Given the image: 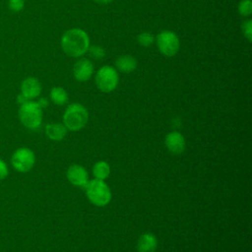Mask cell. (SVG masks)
Segmentation results:
<instances>
[{"label":"cell","instance_id":"cell-25","mask_svg":"<svg viewBox=\"0 0 252 252\" xmlns=\"http://www.w3.org/2000/svg\"><path fill=\"white\" fill-rule=\"evenodd\" d=\"M92 1H94V3H97V4H109L113 0H92Z\"/></svg>","mask_w":252,"mask_h":252},{"label":"cell","instance_id":"cell-16","mask_svg":"<svg viewBox=\"0 0 252 252\" xmlns=\"http://www.w3.org/2000/svg\"><path fill=\"white\" fill-rule=\"evenodd\" d=\"M50 99L56 105H64L68 101V94L61 87H53L50 91Z\"/></svg>","mask_w":252,"mask_h":252},{"label":"cell","instance_id":"cell-15","mask_svg":"<svg viewBox=\"0 0 252 252\" xmlns=\"http://www.w3.org/2000/svg\"><path fill=\"white\" fill-rule=\"evenodd\" d=\"M93 174L96 179L105 180L110 174V165L104 160H98L93 166Z\"/></svg>","mask_w":252,"mask_h":252},{"label":"cell","instance_id":"cell-12","mask_svg":"<svg viewBox=\"0 0 252 252\" xmlns=\"http://www.w3.org/2000/svg\"><path fill=\"white\" fill-rule=\"evenodd\" d=\"M158 246V239L155 234L145 232L138 238L137 250L138 252H155Z\"/></svg>","mask_w":252,"mask_h":252},{"label":"cell","instance_id":"cell-3","mask_svg":"<svg viewBox=\"0 0 252 252\" xmlns=\"http://www.w3.org/2000/svg\"><path fill=\"white\" fill-rule=\"evenodd\" d=\"M86 195L89 201L97 207L106 206L111 200V191L108 185L104 182V180L100 179H93L89 180L88 184L85 187Z\"/></svg>","mask_w":252,"mask_h":252},{"label":"cell","instance_id":"cell-11","mask_svg":"<svg viewBox=\"0 0 252 252\" xmlns=\"http://www.w3.org/2000/svg\"><path fill=\"white\" fill-rule=\"evenodd\" d=\"M41 93V84L34 77H28L21 83V94L29 100L37 97Z\"/></svg>","mask_w":252,"mask_h":252},{"label":"cell","instance_id":"cell-19","mask_svg":"<svg viewBox=\"0 0 252 252\" xmlns=\"http://www.w3.org/2000/svg\"><path fill=\"white\" fill-rule=\"evenodd\" d=\"M88 52L90 53V55L96 59V60H99V59H102L104 56H105V50L102 46L100 45H90L89 47V50Z\"/></svg>","mask_w":252,"mask_h":252},{"label":"cell","instance_id":"cell-24","mask_svg":"<svg viewBox=\"0 0 252 252\" xmlns=\"http://www.w3.org/2000/svg\"><path fill=\"white\" fill-rule=\"evenodd\" d=\"M17 100H18V102L20 103V104H23L24 102H26V101H28L29 99L27 98V97H25L22 94H20L19 95H18V97H17Z\"/></svg>","mask_w":252,"mask_h":252},{"label":"cell","instance_id":"cell-22","mask_svg":"<svg viewBox=\"0 0 252 252\" xmlns=\"http://www.w3.org/2000/svg\"><path fill=\"white\" fill-rule=\"evenodd\" d=\"M8 175L7 164L0 158V179L5 178Z\"/></svg>","mask_w":252,"mask_h":252},{"label":"cell","instance_id":"cell-6","mask_svg":"<svg viewBox=\"0 0 252 252\" xmlns=\"http://www.w3.org/2000/svg\"><path fill=\"white\" fill-rule=\"evenodd\" d=\"M157 47L165 57H173L180 49V39L172 31H161L155 37Z\"/></svg>","mask_w":252,"mask_h":252},{"label":"cell","instance_id":"cell-18","mask_svg":"<svg viewBox=\"0 0 252 252\" xmlns=\"http://www.w3.org/2000/svg\"><path fill=\"white\" fill-rule=\"evenodd\" d=\"M237 12L240 16L244 18H248L252 14V1L241 0L237 5Z\"/></svg>","mask_w":252,"mask_h":252},{"label":"cell","instance_id":"cell-8","mask_svg":"<svg viewBox=\"0 0 252 252\" xmlns=\"http://www.w3.org/2000/svg\"><path fill=\"white\" fill-rule=\"evenodd\" d=\"M74 78L78 82H87L94 75V64L88 58H80L73 67Z\"/></svg>","mask_w":252,"mask_h":252},{"label":"cell","instance_id":"cell-23","mask_svg":"<svg viewBox=\"0 0 252 252\" xmlns=\"http://www.w3.org/2000/svg\"><path fill=\"white\" fill-rule=\"evenodd\" d=\"M37 103L39 104V106H40L41 108H44V107H46V106L48 105V101H47V99L44 98V97L39 98V100L37 101Z\"/></svg>","mask_w":252,"mask_h":252},{"label":"cell","instance_id":"cell-21","mask_svg":"<svg viewBox=\"0 0 252 252\" xmlns=\"http://www.w3.org/2000/svg\"><path fill=\"white\" fill-rule=\"evenodd\" d=\"M8 7L13 12H20L25 7V1L24 0H9Z\"/></svg>","mask_w":252,"mask_h":252},{"label":"cell","instance_id":"cell-7","mask_svg":"<svg viewBox=\"0 0 252 252\" xmlns=\"http://www.w3.org/2000/svg\"><path fill=\"white\" fill-rule=\"evenodd\" d=\"M35 162L33 152L28 148L18 149L12 156V164L20 172L30 171Z\"/></svg>","mask_w":252,"mask_h":252},{"label":"cell","instance_id":"cell-17","mask_svg":"<svg viewBox=\"0 0 252 252\" xmlns=\"http://www.w3.org/2000/svg\"><path fill=\"white\" fill-rule=\"evenodd\" d=\"M137 41L139 45L143 47H149L155 42V36L149 32H142L138 34Z\"/></svg>","mask_w":252,"mask_h":252},{"label":"cell","instance_id":"cell-2","mask_svg":"<svg viewBox=\"0 0 252 252\" xmlns=\"http://www.w3.org/2000/svg\"><path fill=\"white\" fill-rule=\"evenodd\" d=\"M89 120V112L81 103L70 104L63 114V124L67 130L79 131L83 129Z\"/></svg>","mask_w":252,"mask_h":252},{"label":"cell","instance_id":"cell-10","mask_svg":"<svg viewBox=\"0 0 252 252\" xmlns=\"http://www.w3.org/2000/svg\"><path fill=\"white\" fill-rule=\"evenodd\" d=\"M166 149L173 155H180L184 152L186 142L184 136L178 131L169 132L164 139Z\"/></svg>","mask_w":252,"mask_h":252},{"label":"cell","instance_id":"cell-5","mask_svg":"<svg viewBox=\"0 0 252 252\" xmlns=\"http://www.w3.org/2000/svg\"><path fill=\"white\" fill-rule=\"evenodd\" d=\"M94 83L97 89L102 93L113 92L119 83V75L117 70L112 66H102L95 73Z\"/></svg>","mask_w":252,"mask_h":252},{"label":"cell","instance_id":"cell-20","mask_svg":"<svg viewBox=\"0 0 252 252\" xmlns=\"http://www.w3.org/2000/svg\"><path fill=\"white\" fill-rule=\"evenodd\" d=\"M241 31L244 37L250 42L252 39V20L247 19L241 25Z\"/></svg>","mask_w":252,"mask_h":252},{"label":"cell","instance_id":"cell-9","mask_svg":"<svg viewBox=\"0 0 252 252\" xmlns=\"http://www.w3.org/2000/svg\"><path fill=\"white\" fill-rule=\"evenodd\" d=\"M67 179L74 186L85 188L89 182V174L83 165L72 164L67 169Z\"/></svg>","mask_w":252,"mask_h":252},{"label":"cell","instance_id":"cell-4","mask_svg":"<svg viewBox=\"0 0 252 252\" xmlns=\"http://www.w3.org/2000/svg\"><path fill=\"white\" fill-rule=\"evenodd\" d=\"M19 117L24 126L29 129H37L42 121V108L37 101L28 100L21 104L19 109Z\"/></svg>","mask_w":252,"mask_h":252},{"label":"cell","instance_id":"cell-14","mask_svg":"<svg viewBox=\"0 0 252 252\" xmlns=\"http://www.w3.org/2000/svg\"><path fill=\"white\" fill-rule=\"evenodd\" d=\"M67 128L63 123H49L45 126V134L52 141H61L67 135Z\"/></svg>","mask_w":252,"mask_h":252},{"label":"cell","instance_id":"cell-1","mask_svg":"<svg viewBox=\"0 0 252 252\" xmlns=\"http://www.w3.org/2000/svg\"><path fill=\"white\" fill-rule=\"evenodd\" d=\"M60 44L66 55L73 58H79L88 52L91 45L90 36L84 30L73 28L63 33Z\"/></svg>","mask_w":252,"mask_h":252},{"label":"cell","instance_id":"cell-13","mask_svg":"<svg viewBox=\"0 0 252 252\" xmlns=\"http://www.w3.org/2000/svg\"><path fill=\"white\" fill-rule=\"evenodd\" d=\"M138 62L135 57L131 55H122L115 60V69L121 73L129 74L136 70Z\"/></svg>","mask_w":252,"mask_h":252}]
</instances>
